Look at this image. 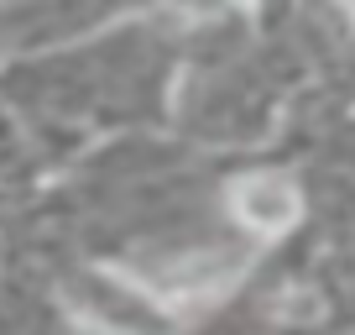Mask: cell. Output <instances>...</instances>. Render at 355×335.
<instances>
[{
	"instance_id": "1",
	"label": "cell",
	"mask_w": 355,
	"mask_h": 335,
	"mask_svg": "<svg viewBox=\"0 0 355 335\" xmlns=\"http://www.w3.org/2000/svg\"><path fill=\"white\" fill-rule=\"evenodd\" d=\"M68 304L84 314L89 325H100L110 335H173V309L157 304L146 288L125 283L110 268H84L68 278Z\"/></svg>"
},
{
	"instance_id": "2",
	"label": "cell",
	"mask_w": 355,
	"mask_h": 335,
	"mask_svg": "<svg viewBox=\"0 0 355 335\" xmlns=\"http://www.w3.org/2000/svg\"><path fill=\"white\" fill-rule=\"evenodd\" d=\"M230 204H235V215L261 236H282L303 210L298 183H293L288 173H245V179H235Z\"/></svg>"
},
{
	"instance_id": "3",
	"label": "cell",
	"mask_w": 355,
	"mask_h": 335,
	"mask_svg": "<svg viewBox=\"0 0 355 335\" xmlns=\"http://www.w3.org/2000/svg\"><path fill=\"white\" fill-rule=\"evenodd\" d=\"M340 6H345V11H350V16H355V0H340Z\"/></svg>"
}]
</instances>
